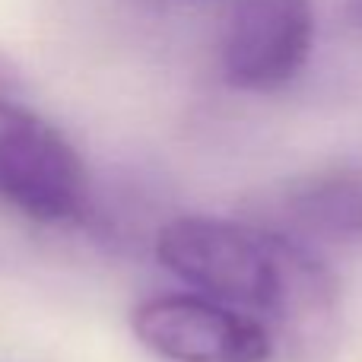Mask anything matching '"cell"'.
<instances>
[{
  "label": "cell",
  "mask_w": 362,
  "mask_h": 362,
  "mask_svg": "<svg viewBox=\"0 0 362 362\" xmlns=\"http://www.w3.org/2000/svg\"><path fill=\"white\" fill-rule=\"evenodd\" d=\"M172 276L255 315L296 353H315L340 321V283L299 238L219 216H178L156 232Z\"/></svg>",
  "instance_id": "cell-1"
},
{
  "label": "cell",
  "mask_w": 362,
  "mask_h": 362,
  "mask_svg": "<svg viewBox=\"0 0 362 362\" xmlns=\"http://www.w3.org/2000/svg\"><path fill=\"white\" fill-rule=\"evenodd\" d=\"M0 200L35 223L86 213L89 175L67 137L35 112L0 95Z\"/></svg>",
  "instance_id": "cell-2"
},
{
  "label": "cell",
  "mask_w": 362,
  "mask_h": 362,
  "mask_svg": "<svg viewBox=\"0 0 362 362\" xmlns=\"http://www.w3.org/2000/svg\"><path fill=\"white\" fill-rule=\"evenodd\" d=\"M131 331L169 362H270L276 344L255 315L200 293L144 299L131 312Z\"/></svg>",
  "instance_id": "cell-3"
},
{
  "label": "cell",
  "mask_w": 362,
  "mask_h": 362,
  "mask_svg": "<svg viewBox=\"0 0 362 362\" xmlns=\"http://www.w3.org/2000/svg\"><path fill=\"white\" fill-rule=\"evenodd\" d=\"M312 45V0H235L219 48L223 80L245 93L283 89L305 70Z\"/></svg>",
  "instance_id": "cell-4"
},
{
  "label": "cell",
  "mask_w": 362,
  "mask_h": 362,
  "mask_svg": "<svg viewBox=\"0 0 362 362\" xmlns=\"http://www.w3.org/2000/svg\"><path fill=\"white\" fill-rule=\"evenodd\" d=\"M286 223L302 235L334 245L362 242V169L305 175L283 194Z\"/></svg>",
  "instance_id": "cell-5"
},
{
  "label": "cell",
  "mask_w": 362,
  "mask_h": 362,
  "mask_svg": "<svg viewBox=\"0 0 362 362\" xmlns=\"http://www.w3.org/2000/svg\"><path fill=\"white\" fill-rule=\"evenodd\" d=\"M346 16L356 29H362V0H346Z\"/></svg>",
  "instance_id": "cell-6"
}]
</instances>
